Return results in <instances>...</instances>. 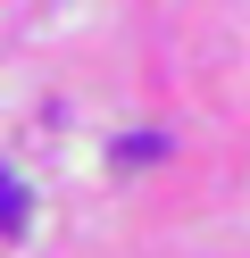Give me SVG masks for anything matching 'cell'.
<instances>
[{"mask_svg":"<svg viewBox=\"0 0 250 258\" xmlns=\"http://www.w3.org/2000/svg\"><path fill=\"white\" fill-rule=\"evenodd\" d=\"M17 225H25V183L0 167V233H17Z\"/></svg>","mask_w":250,"mask_h":258,"instance_id":"6da1fadb","label":"cell"},{"mask_svg":"<svg viewBox=\"0 0 250 258\" xmlns=\"http://www.w3.org/2000/svg\"><path fill=\"white\" fill-rule=\"evenodd\" d=\"M117 158H125V167H150V158H167V134H125Z\"/></svg>","mask_w":250,"mask_h":258,"instance_id":"7a4b0ae2","label":"cell"}]
</instances>
